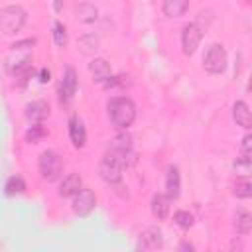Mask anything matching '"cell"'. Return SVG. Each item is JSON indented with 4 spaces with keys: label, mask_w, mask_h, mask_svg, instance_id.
<instances>
[{
    "label": "cell",
    "mask_w": 252,
    "mask_h": 252,
    "mask_svg": "<svg viewBox=\"0 0 252 252\" xmlns=\"http://www.w3.org/2000/svg\"><path fill=\"white\" fill-rule=\"evenodd\" d=\"M32 39H24L12 45L6 57V69L14 77H28L32 71Z\"/></svg>",
    "instance_id": "6da1fadb"
},
{
    "label": "cell",
    "mask_w": 252,
    "mask_h": 252,
    "mask_svg": "<svg viewBox=\"0 0 252 252\" xmlns=\"http://www.w3.org/2000/svg\"><path fill=\"white\" fill-rule=\"evenodd\" d=\"M108 118L110 122L120 128V130H126L134 118H136V106L134 102L128 98V96H114L108 100Z\"/></svg>",
    "instance_id": "7a4b0ae2"
},
{
    "label": "cell",
    "mask_w": 252,
    "mask_h": 252,
    "mask_svg": "<svg viewBox=\"0 0 252 252\" xmlns=\"http://www.w3.org/2000/svg\"><path fill=\"white\" fill-rule=\"evenodd\" d=\"M26 24V10L22 6H6L0 12V28L4 33H16Z\"/></svg>",
    "instance_id": "3957f363"
},
{
    "label": "cell",
    "mask_w": 252,
    "mask_h": 252,
    "mask_svg": "<svg viewBox=\"0 0 252 252\" xmlns=\"http://www.w3.org/2000/svg\"><path fill=\"white\" fill-rule=\"evenodd\" d=\"M61 169H63V163H61V158L55 152L47 150L39 156V171H41V177L45 181H55L59 177Z\"/></svg>",
    "instance_id": "277c9868"
},
{
    "label": "cell",
    "mask_w": 252,
    "mask_h": 252,
    "mask_svg": "<svg viewBox=\"0 0 252 252\" xmlns=\"http://www.w3.org/2000/svg\"><path fill=\"white\" fill-rule=\"evenodd\" d=\"M203 67L209 71V73H222L224 67H226V51L222 45L219 43H213L205 57H203Z\"/></svg>",
    "instance_id": "5b68a950"
},
{
    "label": "cell",
    "mask_w": 252,
    "mask_h": 252,
    "mask_svg": "<svg viewBox=\"0 0 252 252\" xmlns=\"http://www.w3.org/2000/svg\"><path fill=\"white\" fill-rule=\"evenodd\" d=\"M98 171H100V175H102L104 181L116 183V181H120V177H122V163H120V159H118L112 152H108V154L100 159Z\"/></svg>",
    "instance_id": "8992f818"
},
{
    "label": "cell",
    "mask_w": 252,
    "mask_h": 252,
    "mask_svg": "<svg viewBox=\"0 0 252 252\" xmlns=\"http://www.w3.org/2000/svg\"><path fill=\"white\" fill-rule=\"evenodd\" d=\"M203 37V30L197 22H191L183 28V33H181V45H183V53L191 55L195 53V49L199 47V41Z\"/></svg>",
    "instance_id": "52a82bcc"
},
{
    "label": "cell",
    "mask_w": 252,
    "mask_h": 252,
    "mask_svg": "<svg viewBox=\"0 0 252 252\" xmlns=\"http://www.w3.org/2000/svg\"><path fill=\"white\" fill-rule=\"evenodd\" d=\"M73 197H75V199H73V211H75L79 217H87V215L94 209V205H96V197H94V193H93L91 189L81 187L79 193H75Z\"/></svg>",
    "instance_id": "ba28073f"
},
{
    "label": "cell",
    "mask_w": 252,
    "mask_h": 252,
    "mask_svg": "<svg viewBox=\"0 0 252 252\" xmlns=\"http://www.w3.org/2000/svg\"><path fill=\"white\" fill-rule=\"evenodd\" d=\"M75 91H77V75H75L73 67H67L63 79L59 83V100L61 102H69L73 98Z\"/></svg>",
    "instance_id": "9c48e42d"
},
{
    "label": "cell",
    "mask_w": 252,
    "mask_h": 252,
    "mask_svg": "<svg viewBox=\"0 0 252 252\" xmlns=\"http://www.w3.org/2000/svg\"><path fill=\"white\" fill-rule=\"evenodd\" d=\"M47 114H49V106L43 100H33L26 106V118L32 124H41L47 118Z\"/></svg>",
    "instance_id": "30bf717a"
},
{
    "label": "cell",
    "mask_w": 252,
    "mask_h": 252,
    "mask_svg": "<svg viewBox=\"0 0 252 252\" xmlns=\"http://www.w3.org/2000/svg\"><path fill=\"white\" fill-rule=\"evenodd\" d=\"M69 136H71V142L75 148H83L85 142H87V130H85V124L79 116H73L69 120Z\"/></svg>",
    "instance_id": "8fae6325"
},
{
    "label": "cell",
    "mask_w": 252,
    "mask_h": 252,
    "mask_svg": "<svg viewBox=\"0 0 252 252\" xmlns=\"http://www.w3.org/2000/svg\"><path fill=\"white\" fill-rule=\"evenodd\" d=\"M81 187H83V177L79 173H69L63 177L59 185V197H73L75 193H79Z\"/></svg>",
    "instance_id": "7c38bea8"
},
{
    "label": "cell",
    "mask_w": 252,
    "mask_h": 252,
    "mask_svg": "<svg viewBox=\"0 0 252 252\" xmlns=\"http://www.w3.org/2000/svg\"><path fill=\"white\" fill-rule=\"evenodd\" d=\"M232 116H234V120H236V124H238V126H242V128H246V130L252 126L250 108H248V104H246L244 100L234 102V106H232Z\"/></svg>",
    "instance_id": "4fadbf2b"
},
{
    "label": "cell",
    "mask_w": 252,
    "mask_h": 252,
    "mask_svg": "<svg viewBox=\"0 0 252 252\" xmlns=\"http://www.w3.org/2000/svg\"><path fill=\"white\" fill-rule=\"evenodd\" d=\"M165 189H167V197H169V199H177V197H179L181 181H179V169H177L175 165H169V167H167Z\"/></svg>",
    "instance_id": "5bb4252c"
},
{
    "label": "cell",
    "mask_w": 252,
    "mask_h": 252,
    "mask_svg": "<svg viewBox=\"0 0 252 252\" xmlns=\"http://www.w3.org/2000/svg\"><path fill=\"white\" fill-rule=\"evenodd\" d=\"M89 71H91L93 79L98 81V83H104L110 77V65H108L106 59H93L89 63Z\"/></svg>",
    "instance_id": "9a60e30c"
},
{
    "label": "cell",
    "mask_w": 252,
    "mask_h": 252,
    "mask_svg": "<svg viewBox=\"0 0 252 252\" xmlns=\"http://www.w3.org/2000/svg\"><path fill=\"white\" fill-rule=\"evenodd\" d=\"M163 244V238H161V230L152 226L148 230H144L142 238H140V248H159Z\"/></svg>",
    "instance_id": "2e32d148"
},
{
    "label": "cell",
    "mask_w": 252,
    "mask_h": 252,
    "mask_svg": "<svg viewBox=\"0 0 252 252\" xmlns=\"http://www.w3.org/2000/svg\"><path fill=\"white\" fill-rule=\"evenodd\" d=\"M169 197L167 195H161V193H158V195H154V199H152V213L159 219V220H163L167 215H169Z\"/></svg>",
    "instance_id": "e0dca14e"
},
{
    "label": "cell",
    "mask_w": 252,
    "mask_h": 252,
    "mask_svg": "<svg viewBox=\"0 0 252 252\" xmlns=\"http://www.w3.org/2000/svg\"><path fill=\"white\" fill-rule=\"evenodd\" d=\"M189 0H163V14L167 18H179L185 14Z\"/></svg>",
    "instance_id": "ac0fdd59"
},
{
    "label": "cell",
    "mask_w": 252,
    "mask_h": 252,
    "mask_svg": "<svg viewBox=\"0 0 252 252\" xmlns=\"http://www.w3.org/2000/svg\"><path fill=\"white\" fill-rule=\"evenodd\" d=\"M132 150V136L126 134V132H120L112 138L110 142V152L114 154H124V152H130Z\"/></svg>",
    "instance_id": "d6986e66"
},
{
    "label": "cell",
    "mask_w": 252,
    "mask_h": 252,
    "mask_svg": "<svg viewBox=\"0 0 252 252\" xmlns=\"http://www.w3.org/2000/svg\"><path fill=\"white\" fill-rule=\"evenodd\" d=\"M234 228L240 234H248L250 228H252V215L248 211H242V209L236 211V215H234Z\"/></svg>",
    "instance_id": "ffe728a7"
},
{
    "label": "cell",
    "mask_w": 252,
    "mask_h": 252,
    "mask_svg": "<svg viewBox=\"0 0 252 252\" xmlns=\"http://www.w3.org/2000/svg\"><path fill=\"white\" fill-rule=\"evenodd\" d=\"M75 18L81 22H94L96 20V8L91 4H79L75 8Z\"/></svg>",
    "instance_id": "44dd1931"
},
{
    "label": "cell",
    "mask_w": 252,
    "mask_h": 252,
    "mask_svg": "<svg viewBox=\"0 0 252 252\" xmlns=\"http://www.w3.org/2000/svg\"><path fill=\"white\" fill-rule=\"evenodd\" d=\"M4 189H6V195H16V193H22V191L26 189V183H24V179H22L20 175H12V177L6 181Z\"/></svg>",
    "instance_id": "7402d4cb"
},
{
    "label": "cell",
    "mask_w": 252,
    "mask_h": 252,
    "mask_svg": "<svg viewBox=\"0 0 252 252\" xmlns=\"http://www.w3.org/2000/svg\"><path fill=\"white\" fill-rule=\"evenodd\" d=\"M234 195L240 199H248L252 195V183L248 181V177H242L234 183Z\"/></svg>",
    "instance_id": "603a6c76"
},
{
    "label": "cell",
    "mask_w": 252,
    "mask_h": 252,
    "mask_svg": "<svg viewBox=\"0 0 252 252\" xmlns=\"http://www.w3.org/2000/svg\"><path fill=\"white\" fill-rule=\"evenodd\" d=\"M173 220H175L177 226H181V228H185V230L193 226V215L187 213V211H177V213L173 215Z\"/></svg>",
    "instance_id": "cb8c5ba5"
},
{
    "label": "cell",
    "mask_w": 252,
    "mask_h": 252,
    "mask_svg": "<svg viewBox=\"0 0 252 252\" xmlns=\"http://www.w3.org/2000/svg\"><path fill=\"white\" fill-rule=\"evenodd\" d=\"M232 167H234V171H236L238 177H248V175H250V169H252L248 158H240V159H236Z\"/></svg>",
    "instance_id": "d4e9b609"
},
{
    "label": "cell",
    "mask_w": 252,
    "mask_h": 252,
    "mask_svg": "<svg viewBox=\"0 0 252 252\" xmlns=\"http://www.w3.org/2000/svg\"><path fill=\"white\" fill-rule=\"evenodd\" d=\"M53 37H55V43L59 47H63L67 43V32H65V26L61 22H55L53 24Z\"/></svg>",
    "instance_id": "484cf974"
},
{
    "label": "cell",
    "mask_w": 252,
    "mask_h": 252,
    "mask_svg": "<svg viewBox=\"0 0 252 252\" xmlns=\"http://www.w3.org/2000/svg\"><path fill=\"white\" fill-rule=\"evenodd\" d=\"M26 136H28V140H30V142H37V140L43 136V130H41V126H39V124H35V126H32V128L28 130V134H26Z\"/></svg>",
    "instance_id": "4316f807"
},
{
    "label": "cell",
    "mask_w": 252,
    "mask_h": 252,
    "mask_svg": "<svg viewBox=\"0 0 252 252\" xmlns=\"http://www.w3.org/2000/svg\"><path fill=\"white\" fill-rule=\"evenodd\" d=\"M250 144H252V138H250V136H244V140H242V144H240L242 158H248V159H250Z\"/></svg>",
    "instance_id": "83f0119b"
},
{
    "label": "cell",
    "mask_w": 252,
    "mask_h": 252,
    "mask_svg": "<svg viewBox=\"0 0 252 252\" xmlns=\"http://www.w3.org/2000/svg\"><path fill=\"white\" fill-rule=\"evenodd\" d=\"M39 77H41V79H39L41 83H47V81H49V71H47V69H41V73H39Z\"/></svg>",
    "instance_id": "f1b7e54d"
}]
</instances>
